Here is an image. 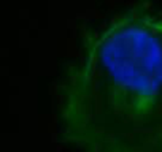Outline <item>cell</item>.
I'll return each instance as SVG.
<instances>
[{
    "mask_svg": "<svg viewBox=\"0 0 162 152\" xmlns=\"http://www.w3.org/2000/svg\"><path fill=\"white\" fill-rule=\"evenodd\" d=\"M54 117L73 152H162V10L134 5L84 33L54 79Z\"/></svg>",
    "mask_w": 162,
    "mask_h": 152,
    "instance_id": "obj_1",
    "label": "cell"
}]
</instances>
